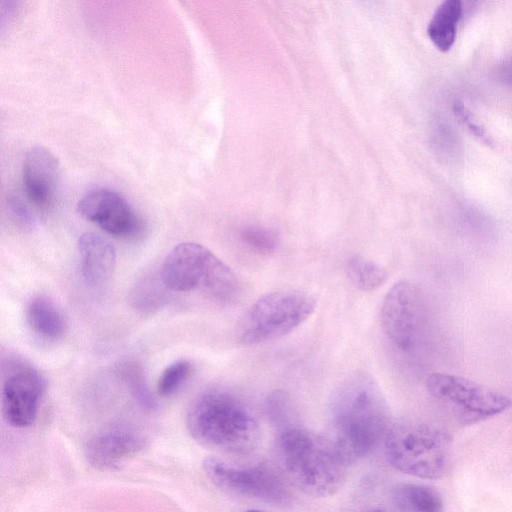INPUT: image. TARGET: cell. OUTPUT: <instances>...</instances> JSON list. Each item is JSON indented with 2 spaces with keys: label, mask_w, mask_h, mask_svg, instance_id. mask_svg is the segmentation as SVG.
I'll return each mask as SVG.
<instances>
[{
  "label": "cell",
  "mask_w": 512,
  "mask_h": 512,
  "mask_svg": "<svg viewBox=\"0 0 512 512\" xmlns=\"http://www.w3.org/2000/svg\"><path fill=\"white\" fill-rule=\"evenodd\" d=\"M331 438L347 459L370 454L390 427L389 407L378 382L367 372L348 375L328 403Z\"/></svg>",
  "instance_id": "1"
},
{
  "label": "cell",
  "mask_w": 512,
  "mask_h": 512,
  "mask_svg": "<svg viewBox=\"0 0 512 512\" xmlns=\"http://www.w3.org/2000/svg\"><path fill=\"white\" fill-rule=\"evenodd\" d=\"M276 453L286 478L303 493L318 498L342 488L351 463L330 436L295 426L280 430Z\"/></svg>",
  "instance_id": "2"
},
{
  "label": "cell",
  "mask_w": 512,
  "mask_h": 512,
  "mask_svg": "<svg viewBox=\"0 0 512 512\" xmlns=\"http://www.w3.org/2000/svg\"><path fill=\"white\" fill-rule=\"evenodd\" d=\"M185 422L195 441L234 455L251 453L261 438L259 422L249 407L222 390L199 394L188 407Z\"/></svg>",
  "instance_id": "3"
},
{
  "label": "cell",
  "mask_w": 512,
  "mask_h": 512,
  "mask_svg": "<svg viewBox=\"0 0 512 512\" xmlns=\"http://www.w3.org/2000/svg\"><path fill=\"white\" fill-rule=\"evenodd\" d=\"M384 451L396 470L423 479H438L451 469L452 440L441 429L420 421L402 420L390 425Z\"/></svg>",
  "instance_id": "4"
},
{
  "label": "cell",
  "mask_w": 512,
  "mask_h": 512,
  "mask_svg": "<svg viewBox=\"0 0 512 512\" xmlns=\"http://www.w3.org/2000/svg\"><path fill=\"white\" fill-rule=\"evenodd\" d=\"M315 299L298 290H279L258 298L244 315L239 341L253 345L285 336L302 325L314 312Z\"/></svg>",
  "instance_id": "5"
},
{
  "label": "cell",
  "mask_w": 512,
  "mask_h": 512,
  "mask_svg": "<svg viewBox=\"0 0 512 512\" xmlns=\"http://www.w3.org/2000/svg\"><path fill=\"white\" fill-rule=\"evenodd\" d=\"M383 331L403 352H413L428 338L431 314L423 291L414 283L401 280L386 294L380 311Z\"/></svg>",
  "instance_id": "6"
},
{
  "label": "cell",
  "mask_w": 512,
  "mask_h": 512,
  "mask_svg": "<svg viewBox=\"0 0 512 512\" xmlns=\"http://www.w3.org/2000/svg\"><path fill=\"white\" fill-rule=\"evenodd\" d=\"M202 466L208 479L224 492L273 505L290 500L291 492L282 474L266 463L240 464L210 456Z\"/></svg>",
  "instance_id": "7"
},
{
  "label": "cell",
  "mask_w": 512,
  "mask_h": 512,
  "mask_svg": "<svg viewBox=\"0 0 512 512\" xmlns=\"http://www.w3.org/2000/svg\"><path fill=\"white\" fill-rule=\"evenodd\" d=\"M429 394L462 424H474L511 406L506 395L468 378L435 372L426 379Z\"/></svg>",
  "instance_id": "8"
},
{
  "label": "cell",
  "mask_w": 512,
  "mask_h": 512,
  "mask_svg": "<svg viewBox=\"0 0 512 512\" xmlns=\"http://www.w3.org/2000/svg\"><path fill=\"white\" fill-rule=\"evenodd\" d=\"M45 380L40 372L20 359L8 360L3 368L1 411L7 424L15 428L32 425L38 414Z\"/></svg>",
  "instance_id": "9"
},
{
  "label": "cell",
  "mask_w": 512,
  "mask_h": 512,
  "mask_svg": "<svg viewBox=\"0 0 512 512\" xmlns=\"http://www.w3.org/2000/svg\"><path fill=\"white\" fill-rule=\"evenodd\" d=\"M223 264L201 244L183 242L166 256L160 275L171 291L186 292L201 287L206 292Z\"/></svg>",
  "instance_id": "10"
},
{
  "label": "cell",
  "mask_w": 512,
  "mask_h": 512,
  "mask_svg": "<svg viewBox=\"0 0 512 512\" xmlns=\"http://www.w3.org/2000/svg\"><path fill=\"white\" fill-rule=\"evenodd\" d=\"M77 212L117 237L137 235L141 222L130 204L117 192L99 188L85 193L77 203Z\"/></svg>",
  "instance_id": "11"
},
{
  "label": "cell",
  "mask_w": 512,
  "mask_h": 512,
  "mask_svg": "<svg viewBox=\"0 0 512 512\" xmlns=\"http://www.w3.org/2000/svg\"><path fill=\"white\" fill-rule=\"evenodd\" d=\"M22 182L28 202L39 211L49 210L54 205L60 182L57 157L44 146L31 147L23 161Z\"/></svg>",
  "instance_id": "12"
},
{
  "label": "cell",
  "mask_w": 512,
  "mask_h": 512,
  "mask_svg": "<svg viewBox=\"0 0 512 512\" xmlns=\"http://www.w3.org/2000/svg\"><path fill=\"white\" fill-rule=\"evenodd\" d=\"M145 438L135 430L115 427L92 436L85 446V457L95 469L110 471L142 451Z\"/></svg>",
  "instance_id": "13"
},
{
  "label": "cell",
  "mask_w": 512,
  "mask_h": 512,
  "mask_svg": "<svg viewBox=\"0 0 512 512\" xmlns=\"http://www.w3.org/2000/svg\"><path fill=\"white\" fill-rule=\"evenodd\" d=\"M80 270L84 281L93 287L107 283L116 267V250L112 243L98 234H82L77 243Z\"/></svg>",
  "instance_id": "14"
},
{
  "label": "cell",
  "mask_w": 512,
  "mask_h": 512,
  "mask_svg": "<svg viewBox=\"0 0 512 512\" xmlns=\"http://www.w3.org/2000/svg\"><path fill=\"white\" fill-rule=\"evenodd\" d=\"M25 315L32 331L44 339L57 340L65 334L66 320L58 306L48 297L37 296L31 299Z\"/></svg>",
  "instance_id": "15"
},
{
  "label": "cell",
  "mask_w": 512,
  "mask_h": 512,
  "mask_svg": "<svg viewBox=\"0 0 512 512\" xmlns=\"http://www.w3.org/2000/svg\"><path fill=\"white\" fill-rule=\"evenodd\" d=\"M396 510L412 512H438L443 509L441 495L433 487L418 483H402L391 493Z\"/></svg>",
  "instance_id": "16"
},
{
  "label": "cell",
  "mask_w": 512,
  "mask_h": 512,
  "mask_svg": "<svg viewBox=\"0 0 512 512\" xmlns=\"http://www.w3.org/2000/svg\"><path fill=\"white\" fill-rule=\"evenodd\" d=\"M461 15V0H444L434 12L427 27V34L438 50L447 52L453 46Z\"/></svg>",
  "instance_id": "17"
},
{
  "label": "cell",
  "mask_w": 512,
  "mask_h": 512,
  "mask_svg": "<svg viewBox=\"0 0 512 512\" xmlns=\"http://www.w3.org/2000/svg\"><path fill=\"white\" fill-rule=\"evenodd\" d=\"M170 291L160 273H147L137 279L131 287L129 303L139 313L152 314L168 302Z\"/></svg>",
  "instance_id": "18"
},
{
  "label": "cell",
  "mask_w": 512,
  "mask_h": 512,
  "mask_svg": "<svg viewBox=\"0 0 512 512\" xmlns=\"http://www.w3.org/2000/svg\"><path fill=\"white\" fill-rule=\"evenodd\" d=\"M116 374L137 404L149 412L159 409L156 396L150 389L143 367L133 361L124 360L116 366Z\"/></svg>",
  "instance_id": "19"
},
{
  "label": "cell",
  "mask_w": 512,
  "mask_h": 512,
  "mask_svg": "<svg viewBox=\"0 0 512 512\" xmlns=\"http://www.w3.org/2000/svg\"><path fill=\"white\" fill-rule=\"evenodd\" d=\"M346 272L351 283L365 292L376 290L388 277L387 271L381 265L359 255L349 258Z\"/></svg>",
  "instance_id": "20"
},
{
  "label": "cell",
  "mask_w": 512,
  "mask_h": 512,
  "mask_svg": "<svg viewBox=\"0 0 512 512\" xmlns=\"http://www.w3.org/2000/svg\"><path fill=\"white\" fill-rule=\"evenodd\" d=\"M429 141L434 155L439 161L450 163L462 156V143L456 131L444 122H436L429 132Z\"/></svg>",
  "instance_id": "21"
},
{
  "label": "cell",
  "mask_w": 512,
  "mask_h": 512,
  "mask_svg": "<svg viewBox=\"0 0 512 512\" xmlns=\"http://www.w3.org/2000/svg\"><path fill=\"white\" fill-rule=\"evenodd\" d=\"M191 362L180 359L169 364L160 374L156 390L161 397L174 395L192 374Z\"/></svg>",
  "instance_id": "22"
},
{
  "label": "cell",
  "mask_w": 512,
  "mask_h": 512,
  "mask_svg": "<svg viewBox=\"0 0 512 512\" xmlns=\"http://www.w3.org/2000/svg\"><path fill=\"white\" fill-rule=\"evenodd\" d=\"M242 242L251 250L260 254H269L278 246L277 233L266 227L252 225L241 231Z\"/></svg>",
  "instance_id": "23"
},
{
  "label": "cell",
  "mask_w": 512,
  "mask_h": 512,
  "mask_svg": "<svg viewBox=\"0 0 512 512\" xmlns=\"http://www.w3.org/2000/svg\"><path fill=\"white\" fill-rule=\"evenodd\" d=\"M7 206L9 213L19 226L30 229L35 225V214L21 197L18 195L9 196Z\"/></svg>",
  "instance_id": "24"
},
{
  "label": "cell",
  "mask_w": 512,
  "mask_h": 512,
  "mask_svg": "<svg viewBox=\"0 0 512 512\" xmlns=\"http://www.w3.org/2000/svg\"><path fill=\"white\" fill-rule=\"evenodd\" d=\"M453 111L457 118L466 125L468 130L475 137L487 146H493V140L487 134L486 130L472 117L470 111L463 105V103L459 101L455 102L453 105Z\"/></svg>",
  "instance_id": "25"
},
{
  "label": "cell",
  "mask_w": 512,
  "mask_h": 512,
  "mask_svg": "<svg viewBox=\"0 0 512 512\" xmlns=\"http://www.w3.org/2000/svg\"><path fill=\"white\" fill-rule=\"evenodd\" d=\"M289 408L288 398L283 392L275 391L267 399L268 414L276 424H284L288 420Z\"/></svg>",
  "instance_id": "26"
},
{
  "label": "cell",
  "mask_w": 512,
  "mask_h": 512,
  "mask_svg": "<svg viewBox=\"0 0 512 512\" xmlns=\"http://www.w3.org/2000/svg\"><path fill=\"white\" fill-rule=\"evenodd\" d=\"M498 77L504 84L512 87V58H509L500 66Z\"/></svg>",
  "instance_id": "27"
},
{
  "label": "cell",
  "mask_w": 512,
  "mask_h": 512,
  "mask_svg": "<svg viewBox=\"0 0 512 512\" xmlns=\"http://www.w3.org/2000/svg\"><path fill=\"white\" fill-rule=\"evenodd\" d=\"M23 0H3L2 4V20L10 18Z\"/></svg>",
  "instance_id": "28"
}]
</instances>
